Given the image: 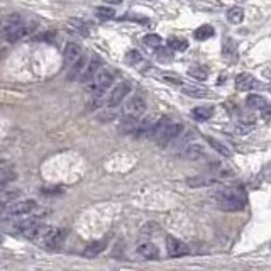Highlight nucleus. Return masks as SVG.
<instances>
[{"label":"nucleus","instance_id":"2f4dec72","mask_svg":"<svg viewBox=\"0 0 271 271\" xmlns=\"http://www.w3.org/2000/svg\"><path fill=\"white\" fill-rule=\"evenodd\" d=\"M126 59H127V63H131V65H136V63L141 61L142 56H141V53H139V51L133 49V51H129V53H127Z\"/></svg>","mask_w":271,"mask_h":271},{"label":"nucleus","instance_id":"aec40b11","mask_svg":"<svg viewBox=\"0 0 271 271\" xmlns=\"http://www.w3.org/2000/svg\"><path fill=\"white\" fill-rule=\"evenodd\" d=\"M214 34H215L214 27L209 26V24H203V26H200L198 29H195V33H193L197 41H207V39H210Z\"/></svg>","mask_w":271,"mask_h":271},{"label":"nucleus","instance_id":"a878e982","mask_svg":"<svg viewBox=\"0 0 271 271\" xmlns=\"http://www.w3.org/2000/svg\"><path fill=\"white\" fill-rule=\"evenodd\" d=\"M246 105H248L249 109H263V107L266 105V98L263 97V95H249V97L246 98Z\"/></svg>","mask_w":271,"mask_h":271},{"label":"nucleus","instance_id":"dca6fc26","mask_svg":"<svg viewBox=\"0 0 271 271\" xmlns=\"http://www.w3.org/2000/svg\"><path fill=\"white\" fill-rule=\"evenodd\" d=\"M66 237V229H54V232L51 234V237L47 239L45 248L47 249H59Z\"/></svg>","mask_w":271,"mask_h":271},{"label":"nucleus","instance_id":"4c0bfd02","mask_svg":"<svg viewBox=\"0 0 271 271\" xmlns=\"http://www.w3.org/2000/svg\"><path fill=\"white\" fill-rule=\"evenodd\" d=\"M0 242H2V236H0Z\"/></svg>","mask_w":271,"mask_h":271},{"label":"nucleus","instance_id":"7c9ffc66","mask_svg":"<svg viewBox=\"0 0 271 271\" xmlns=\"http://www.w3.org/2000/svg\"><path fill=\"white\" fill-rule=\"evenodd\" d=\"M142 41H144V45H146V46H151V47L161 46V38H159L158 34H146Z\"/></svg>","mask_w":271,"mask_h":271},{"label":"nucleus","instance_id":"72a5a7b5","mask_svg":"<svg viewBox=\"0 0 271 271\" xmlns=\"http://www.w3.org/2000/svg\"><path fill=\"white\" fill-rule=\"evenodd\" d=\"M263 109H265V112H263L265 119H270L271 117V102H266V105L263 107Z\"/></svg>","mask_w":271,"mask_h":271},{"label":"nucleus","instance_id":"a211bd4d","mask_svg":"<svg viewBox=\"0 0 271 271\" xmlns=\"http://www.w3.org/2000/svg\"><path fill=\"white\" fill-rule=\"evenodd\" d=\"M214 115V107L212 105H200V107H195L192 110V117L195 121H209L210 117Z\"/></svg>","mask_w":271,"mask_h":271},{"label":"nucleus","instance_id":"20e7f679","mask_svg":"<svg viewBox=\"0 0 271 271\" xmlns=\"http://www.w3.org/2000/svg\"><path fill=\"white\" fill-rule=\"evenodd\" d=\"M183 133V126L178 124V122H173V121H168V124L163 127L161 134L156 137V144H159L161 147L168 146L171 141H175V139L178 137V136H181Z\"/></svg>","mask_w":271,"mask_h":271},{"label":"nucleus","instance_id":"0eeeda50","mask_svg":"<svg viewBox=\"0 0 271 271\" xmlns=\"http://www.w3.org/2000/svg\"><path fill=\"white\" fill-rule=\"evenodd\" d=\"M36 209V202L34 200H19V202H12L10 207H7V214L12 217H21V215L31 214Z\"/></svg>","mask_w":271,"mask_h":271},{"label":"nucleus","instance_id":"2eb2a0df","mask_svg":"<svg viewBox=\"0 0 271 271\" xmlns=\"http://www.w3.org/2000/svg\"><path fill=\"white\" fill-rule=\"evenodd\" d=\"M183 158L190 159V161H198V159H205L207 154H205V151H203L202 146L188 144V146H185V149H183Z\"/></svg>","mask_w":271,"mask_h":271},{"label":"nucleus","instance_id":"4468645a","mask_svg":"<svg viewBox=\"0 0 271 271\" xmlns=\"http://www.w3.org/2000/svg\"><path fill=\"white\" fill-rule=\"evenodd\" d=\"M217 181L212 175H197V177H188L186 178V185L190 188H202V186H212Z\"/></svg>","mask_w":271,"mask_h":271},{"label":"nucleus","instance_id":"7ed1b4c3","mask_svg":"<svg viewBox=\"0 0 271 271\" xmlns=\"http://www.w3.org/2000/svg\"><path fill=\"white\" fill-rule=\"evenodd\" d=\"M112 82H114V71L109 66H102L93 77V80L89 83V89L95 97H100L103 91L112 85Z\"/></svg>","mask_w":271,"mask_h":271},{"label":"nucleus","instance_id":"9b49d317","mask_svg":"<svg viewBox=\"0 0 271 271\" xmlns=\"http://www.w3.org/2000/svg\"><path fill=\"white\" fill-rule=\"evenodd\" d=\"M261 87H263V83L260 82V80L254 78L253 75H249V73L239 75L237 80H236V89L241 90V91L258 90V89H261Z\"/></svg>","mask_w":271,"mask_h":271},{"label":"nucleus","instance_id":"39448f33","mask_svg":"<svg viewBox=\"0 0 271 271\" xmlns=\"http://www.w3.org/2000/svg\"><path fill=\"white\" fill-rule=\"evenodd\" d=\"M131 90H133V87H131L129 82H121L117 83V85L114 87L112 91L109 93V97H107V105L109 107H117L121 105L122 102L126 100V97L131 93Z\"/></svg>","mask_w":271,"mask_h":271},{"label":"nucleus","instance_id":"f704fd0d","mask_svg":"<svg viewBox=\"0 0 271 271\" xmlns=\"http://www.w3.org/2000/svg\"><path fill=\"white\" fill-rule=\"evenodd\" d=\"M7 205H9V203H7V202L0 200V215H3V214L7 212Z\"/></svg>","mask_w":271,"mask_h":271},{"label":"nucleus","instance_id":"e433bc0d","mask_svg":"<svg viewBox=\"0 0 271 271\" xmlns=\"http://www.w3.org/2000/svg\"><path fill=\"white\" fill-rule=\"evenodd\" d=\"M3 185H5V181H3V180H0V192H2V188H3Z\"/></svg>","mask_w":271,"mask_h":271},{"label":"nucleus","instance_id":"1a4fd4ad","mask_svg":"<svg viewBox=\"0 0 271 271\" xmlns=\"http://www.w3.org/2000/svg\"><path fill=\"white\" fill-rule=\"evenodd\" d=\"M83 58V51L77 43H68L63 53V61H65V68H71L77 61Z\"/></svg>","mask_w":271,"mask_h":271},{"label":"nucleus","instance_id":"cd10ccee","mask_svg":"<svg viewBox=\"0 0 271 271\" xmlns=\"http://www.w3.org/2000/svg\"><path fill=\"white\" fill-rule=\"evenodd\" d=\"M114 15L115 12L110 7H98L97 9V17L102 19V21H110V19H114Z\"/></svg>","mask_w":271,"mask_h":271},{"label":"nucleus","instance_id":"c756f323","mask_svg":"<svg viewBox=\"0 0 271 271\" xmlns=\"http://www.w3.org/2000/svg\"><path fill=\"white\" fill-rule=\"evenodd\" d=\"M156 56L159 61H171L173 59V51H171V47H159L158 46V51H156Z\"/></svg>","mask_w":271,"mask_h":271},{"label":"nucleus","instance_id":"c85d7f7f","mask_svg":"<svg viewBox=\"0 0 271 271\" xmlns=\"http://www.w3.org/2000/svg\"><path fill=\"white\" fill-rule=\"evenodd\" d=\"M70 29L78 33L80 36H89V29H87V24H83L82 21H71L70 22Z\"/></svg>","mask_w":271,"mask_h":271},{"label":"nucleus","instance_id":"5701e85b","mask_svg":"<svg viewBox=\"0 0 271 271\" xmlns=\"http://www.w3.org/2000/svg\"><path fill=\"white\" fill-rule=\"evenodd\" d=\"M168 47H171V49L175 51H185L188 49V41L183 38H178V36H171L168 39Z\"/></svg>","mask_w":271,"mask_h":271},{"label":"nucleus","instance_id":"4be33fe9","mask_svg":"<svg viewBox=\"0 0 271 271\" xmlns=\"http://www.w3.org/2000/svg\"><path fill=\"white\" fill-rule=\"evenodd\" d=\"M183 93L193 98H205L209 97L210 91L207 89H202V87H183Z\"/></svg>","mask_w":271,"mask_h":271},{"label":"nucleus","instance_id":"393cba45","mask_svg":"<svg viewBox=\"0 0 271 271\" xmlns=\"http://www.w3.org/2000/svg\"><path fill=\"white\" fill-rule=\"evenodd\" d=\"M85 58H82L80 61L75 63L71 68H68V80H77L80 78V75H82V71H83V68H85Z\"/></svg>","mask_w":271,"mask_h":271},{"label":"nucleus","instance_id":"9d476101","mask_svg":"<svg viewBox=\"0 0 271 271\" xmlns=\"http://www.w3.org/2000/svg\"><path fill=\"white\" fill-rule=\"evenodd\" d=\"M166 253H168L170 258H180L188 254V248H186V244L181 242L180 239L168 236L166 237Z\"/></svg>","mask_w":271,"mask_h":271},{"label":"nucleus","instance_id":"ddd939ff","mask_svg":"<svg viewBox=\"0 0 271 271\" xmlns=\"http://www.w3.org/2000/svg\"><path fill=\"white\" fill-rule=\"evenodd\" d=\"M136 251H137V254L142 258V260H147V261L159 260V249L156 244H153V242H141Z\"/></svg>","mask_w":271,"mask_h":271},{"label":"nucleus","instance_id":"f8f14e48","mask_svg":"<svg viewBox=\"0 0 271 271\" xmlns=\"http://www.w3.org/2000/svg\"><path fill=\"white\" fill-rule=\"evenodd\" d=\"M158 122V119L154 115H149V117H144L142 121L137 122V127L134 131V136L137 139H142V137H149L151 133L154 129V124Z\"/></svg>","mask_w":271,"mask_h":271},{"label":"nucleus","instance_id":"412c9836","mask_svg":"<svg viewBox=\"0 0 271 271\" xmlns=\"http://www.w3.org/2000/svg\"><path fill=\"white\" fill-rule=\"evenodd\" d=\"M205 139H207V142H209V144L212 146L215 151H217V153L224 154V156H230V154H232V151L229 149V146L224 144V142H221L219 139L210 137V136H205Z\"/></svg>","mask_w":271,"mask_h":271},{"label":"nucleus","instance_id":"f03ea898","mask_svg":"<svg viewBox=\"0 0 271 271\" xmlns=\"http://www.w3.org/2000/svg\"><path fill=\"white\" fill-rule=\"evenodd\" d=\"M27 33H29V27H27L26 21H24L19 14H10L9 17L5 19V22H3L2 36L9 43L19 41V39H22L24 36H27Z\"/></svg>","mask_w":271,"mask_h":271},{"label":"nucleus","instance_id":"bb28decb","mask_svg":"<svg viewBox=\"0 0 271 271\" xmlns=\"http://www.w3.org/2000/svg\"><path fill=\"white\" fill-rule=\"evenodd\" d=\"M188 75L195 80H198V82H203V80L209 78V71H207V68L203 66H192L188 70Z\"/></svg>","mask_w":271,"mask_h":271},{"label":"nucleus","instance_id":"6ab92c4d","mask_svg":"<svg viewBox=\"0 0 271 271\" xmlns=\"http://www.w3.org/2000/svg\"><path fill=\"white\" fill-rule=\"evenodd\" d=\"M222 56L226 59H229V61H234V59L237 58V45L234 39L227 38L224 41V47H222Z\"/></svg>","mask_w":271,"mask_h":271},{"label":"nucleus","instance_id":"6e6552de","mask_svg":"<svg viewBox=\"0 0 271 271\" xmlns=\"http://www.w3.org/2000/svg\"><path fill=\"white\" fill-rule=\"evenodd\" d=\"M102 68V59L98 58V56H91L90 58V61L87 63L85 68H83V71H82V75H80V82L82 83H89L93 80V77L97 75V71Z\"/></svg>","mask_w":271,"mask_h":271},{"label":"nucleus","instance_id":"473e14b6","mask_svg":"<svg viewBox=\"0 0 271 271\" xmlns=\"http://www.w3.org/2000/svg\"><path fill=\"white\" fill-rule=\"evenodd\" d=\"M165 80L168 83H173V85H180V83H181V78L180 77H175V75H173V77H171V75H165Z\"/></svg>","mask_w":271,"mask_h":271},{"label":"nucleus","instance_id":"c9c22d12","mask_svg":"<svg viewBox=\"0 0 271 271\" xmlns=\"http://www.w3.org/2000/svg\"><path fill=\"white\" fill-rule=\"evenodd\" d=\"M103 2H107V3H114V5H119V3H121L122 0H103Z\"/></svg>","mask_w":271,"mask_h":271},{"label":"nucleus","instance_id":"f257e3e1","mask_svg":"<svg viewBox=\"0 0 271 271\" xmlns=\"http://www.w3.org/2000/svg\"><path fill=\"white\" fill-rule=\"evenodd\" d=\"M212 198L217 203V207L224 212H239L246 207V193L242 188H234V186H226V188L215 190Z\"/></svg>","mask_w":271,"mask_h":271},{"label":"nucleus","instance_id":"b1692460","mask_svg":"<svg viewBox=\"0 0 271 271\" xmlns=\"http://www.w3.org/2000/svg\"><path fill=\"white\" fill-rule=\"evenodd\" d=\"M227 21L232 24H241L244 21V10L241 7H232V9L227 10Z\"/></svg>","mask_w":271,"mask_h":271},{"label":"nucleus","instance_id":"f3484780","mask_svg":"<svg viewBox=\"0 0 271 271\" xmlns=\"http://www.w3.org/2000/svg\"><path fill=\"white\" fill-rule=\"evenodd\" d=\"M105 248H107V242L103 241H93V242H90L89 246H87L85 249H83V256L85 258H97L98 254L100 253H103V251H105Z\"/></svg>","mask_w":271,"mask_h":271},{"label":"nucleus","instance_id":"423d86ee","mask_svg":"<svg viewBox=\"0 0 271 271\" xmlns=\"http://www.w3.org/2000/svg\"><path fill=\"white\" fill-rule=\"evenodd\" d=\"M146 110V100L142 95H133V97L127 100L126 107H124V115L126 117H133V119H139Z\"/></svg>","mask_w":271,"mask_h":271}]
</instances>
